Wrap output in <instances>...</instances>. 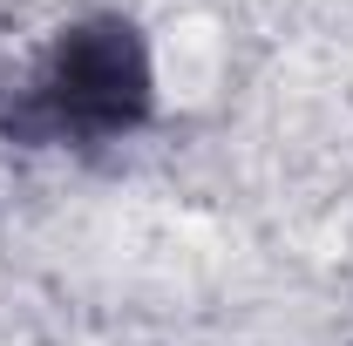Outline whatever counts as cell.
Returning <instances> with one entry per match:
<instances>
[{"mask_svg":"<svg viewBox=\"0 0 353 346\" xmlns=\"http://www.w3.org/2000/svg\"><path fill=\"white\" fill-rule=\"evenodd\" d=\"M48 123L68 136H116L150 109V61L123 21L75 28L48 68Z\"/></svg>","mask_w":353,"mask_h":346,"instance_id":"cell-1","label":"cell"}]
</instances>
